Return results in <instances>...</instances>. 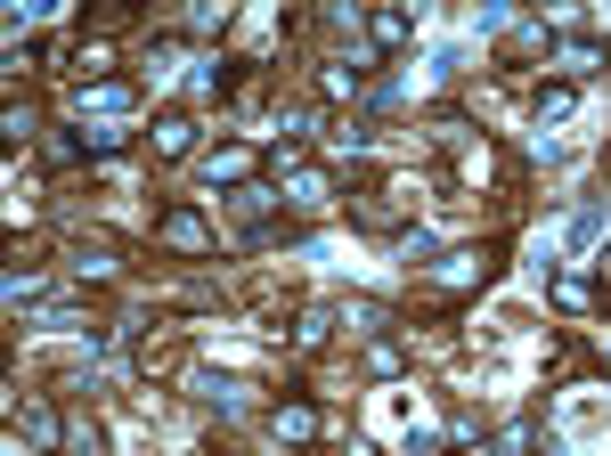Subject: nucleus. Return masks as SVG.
Listing matches in <instances>:
<instances>
[{
    "label": "nucleus",
    "instance_id": "obj_1",
    "mask_svg": "<svg viewBox=\"0 0 611 456\" xmlns=\"http://www.w3.org/2000/svg\"><path fill=\"white\" fill-rule=\"evenodd\" d=\"M156 236H163L172 252H212V221H204L196 205H172V212L156 221Z\"/></svg>",
    "mask_w": 611,
    "mask_h": 456
},
{
    "label": "nucleus",
    "instance_id": "obj_2",
    "mask_svg": "<svg viewBox=\"0 0 611 456\" xmlns=\"http://www.w3.org/2000/svg\"><path fill=\"white\" fill-rule=\"evenodd\" d=\"M147 139H156L163 163H180V156L196 147V114H156V131H147Z\"/></svg>",
    "mask_w": 611,
    "mask_h": 456
},
{
    "label": "nucleus",
    "instance_id": "obj_3",
    "mask_svg": "<svg viewBox=\"0 0 611 456\" xmlns=\"http://www.w3.org/2000/svg\"><path fill=\"white\" fill-rule=\"evenodd\" d=\"M269 424H278V441H318V408L310 399H278V408H269Z\"/></svg>",
    "mask_w": 611,
    "mask_h": 456
},
{
    "label": "nucleus",
    "instance_id": "obj_4",
    "mask_svg": "<svg viewBox=\"0 0 611 456\" xmlns=\"http://www.w3.org/2000/svg\"><path fill=\"white\" fill-rule=\"evenodd\" d=\"M285 205H294V212H327L334 205V188H327V172H294V180H285Z\"/></svg>",
    "mask_w": 611,
    "mask_h": 456
},
{
    "label": "nucleus",
    "instance_id": "obj_5",
    "mask_svg": "<svg viewBox=\"0 0 611 456\" xmlns=\"http://www.w3.org/2000/svg\"><path fill=\"white\" fill-rule=\"evenodd\" d=\"M489 278V252H449L440 261V294H465V285H481Z\"/></svg>",
    "mask_w": 611,
    "mask_h": 456
},
{
    "label": "nucleus",
    "instance_id": "obj_6",
    "mask_svg": "<svg viewBox=\"0 0 611 456\" xmlns=\"http://www.w3.org/2000/svg\"><path fill=\"white\" fill-rule=\"evenodd\" d=\"M74 107H82V114H90V107H98V114H131V82H82Z\"/></svg>",
    "mask_w": 611,
    "mask_h": 456
},
{
    "label": "nucleus",
    "instance_id": "obj_7",
    "mask_svg": "<svg viewBox=\"0 0 611 456\" xmlns=\"http://www.w3.org/2000/svg\"><path fill=\"white\" fill-rule=\"evenodd\" d=\"M554 310H587V301H596V285H587V269H554Z\"/></svg>",
    "mask_w": 611,
    "mask_h": 456
},
{
    "label": "nucleus",
    "instance_id": "obj_8",
    "mask_svg": "<svg viewBox=\"0 0 611 456\" xmlns=\"http://www.w3.org/2000/svg\"><path fill=\"white\" fill-rule=\"evenodd\" d=\"M204 172H212V188H245V172H253V147H220V156L204 163Z\"/></svg>",
    "mask_w": 611,
    "mask_h": 456
},
{
    "label": "nucleus",
    "instance_id": "obj_9",
    "mask_svg": "<svg viewBox=\"0 0 611 456\" xmlns=\"http://www.w3.org/2000/svg\"><path fill=\"white\" fill-rule=\"evenodd\" d=\"M16 432H25L33 448H65V424H58L49 408H25V416H16Z\"/></svg>",
    "mask_w": 611,
    "mask_h": 456
},
{
    "label": "nucleus",
    "instance_id": "obj_10",
    "mask_svg": "<svg viewBox=\"0 0 611 456\" xmlns=\"http://www.w3.org/2000/svg\"><path fill=\"white\" fill-rule=\"evenodd\" d=\"M554 65H563V82H587V74H603V49L596 41H563V58H554Z\"/></svg>",
    "mask_w": 611,
    "mask_h": 456
},
{
    "label": "nucleus",
    "instance_id": "obj_11",
    "mask_svg": "<svg viewBox=\"0 0 611 456\" xmlns=\"http://www.w3.org/2000/svg\"><path fill=\"white\" fill-rule=\"evenodd\" d=\"M196 392L212 399L220 416H245V383H229V375H196Z\"/></svg>",
    "mask_w": 611,
    "mask_h": 456
},
{
    "label": "nucleus",
    "instance_id": "obj_12",
    "mask_svg": "<svg viewBox=\"0 0 611 456\" xmlns=\"http://www.w3.org/2000/svg\"><path fill=\"white\" fill-rule=\"evenodd\" d=\"M327 334H334V310H310L294 326V350H327Z\"/></svg>",
    "mask_w": 611,
    "mask_h": 456
},
{
    "label": "nucleus",
    "instance_id": "obj_13",
    "mask_svg": "<svg viewBox=\"0 0 611 456\" xmlns=\"http://www.w3.org/2000/svg\"><path fill=\"white\" fill-rule=\"evenodd\" d=\"M367 33H376V49H400L407 41V16L400 9H376V16H367Z\"/></svg>",
    "mask_w": 611,
    "mask_h": 456
},
{
    "label": "nucleus",
    "instance_id": "obj_14",
    "mask_svg": "<svg viewBox=\"0 0 611 456\" xmlns=\"http://www.w3.org/2000/svg\"><path fill=\"white\" fill-rule=\"evenodd\" d=\"M611 229V205H579V221H571V245H596Z\"/></svg>",
    "mask_w": 611,
    "mask_h": 456
},
{
    "label": "nucleus",
    "instance_id": "obj_15",
    "mask_svg": "<svg viewBox=\"0 0 611 456\" xmlns=\"http://www.w3.org/2000/svg\"><path fill=\"white\" fill-rule=\"evenodd\" d=\"M392 326V310H383V301H351V334H383Z\"/></svg>",
    "mask_w": 611,
    "mask_h": 456
},
{
    "label": "nucleus",
    "instance_id": "obj_16",
    "mask_svg": "<svg viewBox=\"0 0 611 456\" xmlns=\"http://www.w3.org/2000/svg\"><path fill=\"white\" fill-rule=\"evenodd\" d=\"M74 65H82V74H98V82H114V74H107V65H114V49H107V41H82V49H74Z\"/></svg>",
    "mask_w": 611,
    "mask_h": 456
},
{
    "label": "nucleus",
    "instance_id": "obj_17",
    "mask_svg": "<svg viewBox=\"0 0 611 456\" xmlns=\"http://www.w3.org/2000/svg\"><path fill=\"white\" fill-rule=\"evenodd\" d=\"M65 456H107V441H98V424H65Z\"/></svg>",
    "mask_w": 611,
    "mask_h": 456
},
{
    "label": "nucleus",
    "instance_id": "obj_18",
    "mask_svg": "<svg viewBox=\"0 0 611 456\" xmlns=\"http://www.w3.org/2000/svg\"><path fill=\"white\" fill-rule=\"evenodd\" d=\"M131 131H114V123H98V131H82V156H114V147H123Z\"/></svg>",
    "mask_w": 611,
    "mask_h": 456
},
{
    "label": "nucleus",
    "instance_id": "obj_19",
    "mask_svg": "<svg viewBox=\"0 0 611 456\" xmlns=\"http://www.w3.org/2000/svg\"><path fill=\"white\" fill-rule=\"evenodd\" d=\"M318 90H327V98H351V90H359V65H327V74H318Z\"/></svg>",
    "mask_w": 611,
    "mask_h": 456
},
{
    "label": "nucleus",
    "instance_id": "obj_20",
    "mask_svg": "<svg viewBox=\"0 0 611 456\" xmlns=\"http://www.w3.org/2000/svg\"><path fill=\"white\" fill-rule=\"evenodd\" d=\"M538 114H547V123H563V114H571V82H547V90H538Z\"/></svg>",
    "mask_w": 611,
    "mask_h": 456
},
{
    "label": "nucleus",
    "instance_id": "obj_21",
    "mask_svg": "<svg viewBox=\"0 0 611 456\" xmlns=\"http://www.w3.org/2000/svg\"><path fill=\"white\" fill-rule=\"evenodd\" d=\"M74 269H82V278H114V252H107V245H82Z\"/></svg>",
    "mask_w": 611,
    "mask_h": 456
},
{
    "label": "nucleus",
    "instance_id": "obj_22",
    "mask_svg": "<svg viewBox=\"0 0 611 456\" xmlns=\"http://www.w3.org/2000/svg\"><path fill=\"white\" fill-rule=\"evenodd\" d=\"M400 367H407L400 343H376V350H367V375H400Z\"/></svg>",
    "mask_w": 611,
    "mask_h": 456
}]
</instances>
